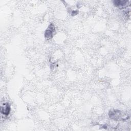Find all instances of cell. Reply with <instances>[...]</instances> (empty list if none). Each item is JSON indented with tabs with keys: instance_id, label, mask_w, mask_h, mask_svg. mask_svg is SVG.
<instances>
[{
	"instance_id": "6da1fadb",
	"label": "cell",
	"mask_w": 131,
	"mask_h": 131,
	"mask_svg": "<svg viewBox=\"0 0 131 131\" xmlns=\"http://www.w3.org/2000/svg\"><path fill=\"white\" fill-rule=\"evenodd\" d=\"M109 117L111 119L114 120H126L129 117L127 115H123L119 110L110 111L109 112Z\"/></svg>"
},
{
	"instance_id": "7a4b0ae2",
	"label": "cell",
	"mask_w": 131,
	"mask_h": 131,
	"mask_svg": "<svg viewBox=\"0 0 131 131\" xmlns=\"http://www.w3.org/2000/svg\"><path fill=\"white\" fill-rule=\"evenodd\" d=\"M54 30V26L53 24H51L45 33V38L48 39H51L53 37V33Z\"/></svg>"
},
{
	"instance_id": "3957f363",
	"label": "cell",
	"mask_w": 131,
	"mask_h": 131,
	"mask_svg": "<svg viewBox=\"0 0 131 131\" xmlns=\"http://www.w3.org/2000/svg\"><path fill=\"white\" fill-rule=\"evenodd\" d=\"M128 1L125 0H116L114 1V5L119 8H123L127 6Z\"/></svg>"
},
{
	"instance_id": "277c9868",
	"label": "cell",
	"mask_w": 131,
	"mask_h": 131,
	"mask_svg": "<svg viewBox=\"0 0 131 131\" xmlns=\"http://www.w3.org/2000/svg\"><path fill=\"white\" fill-rule=\"evenodd\" d=\"M10 111V107L8 103H5L1 107V112L4 115H9Z\"/></svg>"
}]
</instances>
